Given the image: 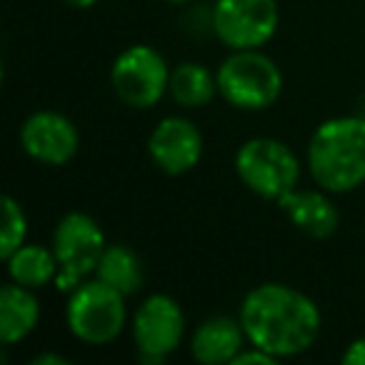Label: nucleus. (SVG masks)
<instances>
[{"instance_id":"nucleus-1","label":"nucleus","mask_w":365,"mask_h":365,"mask_svg":"<svg viewBox=\"0 0 365 365\" xmlns=\"http://www.w3.org/2000/svg\"><path fill=\"white\" fill-rule=\"evenodd\" d=\"M240 323L250 345L280 360L313 348L323 318L305 293L283 283H263L243 298Z\"/></svg>"},{"instance_id":"nucleus-2","label":"nucleus","mask_w":365,"mask_h":365,"mask_svg":"<svg viewBox=\"0 0 365 365\" xmlns=\"http://www.w3.org/2000/svg\"><path fill=\"white\" fill-rule=\"evenodd\" d=\"M313 180L328 193H350L365 182V118L340 115L320 123L308 143Z\"/></svg>"},{"instance_id":"nucleus-3","label":"nucleus","mask_w":365,"mask_h":365,"mask_svg":"<svg viewBox=\"0 0 365 365\" xmlns=\"http://www.w3.org/2000/svg\"><path fill=\"white\" fill-rule=\"evenodd\" d=\"M215 76L220 98L238 110H265L283 93V73L260 48L233 51Z\"/></svg>"},{"instance_id":"nucleus-4","label":"nucleus","mask_w":365,"mask_h":365,"mask_svg":"<svg viewBox=\"0 0 365 365\" xmlns=\"http://www.w3.org/2000/svg\"><path fill=\"white\" fill-rule=\"evenodd\" d=\"M235 173L250 193L278 203L298 185L300 160L278 138H250L235 153Z\"/></svg>"},{"instance_id":"nucleus-5","label":"nucleus","mask_w":365,"mask_h":365,"mask_svg":"<svg viewBox=\"0 0 365 365\" xmlns=\"http://www.w3.org/2000/svg\"><path fill=\"white\" fill-rule=\"evenodd\" d=\"M106 233L98 220L81 210L63 215L53 230V253L58 258L56 285L63 293H73L91 273H96L106 253Z\"/></svg>"},{"instance_id":"nucleus-6","label":"nucleus","mask_w":365,"mask_h":365,"mask_svg":"<svg viewBox=\"0 0 365 365\" xmlns=\"http://www.w3.org/2000/svg\"><path fill=\"white\" fill-rule=\"evenodd\" d=\"M125 295L101 278L83 280L71 293L66 320L81 343L108 345L125 328Z\"/></svg>"},{"instance_id":"nucleus-7","label":"nucleus","mask_w":365,"mask_h":365,"mask_svg":"<svg viewBox=\"0 0 365 365\" xmlns=\"http://www.w3.org/2000/svg\"><path fill=\"white\" fill-rule=\"evenodd\" d=\"M110 83L125 106L145 110L165 96L170 68L153 46H130L113 63Z\"/></svg>"},{"instance_id":"nucleus-8","label":"nucleus","mask_w":365,"mask_h":365,"mask_svg":"<svg viewBox=\"0 0 365 365\" xmlns=\"http://www.w3.org/2000/svg\"><path fill=\"white\" fill-rule=\"evenodd\" d=\"M278 0H215V38L230 51H255L278 31Z\"/></svg>"},{"instance_id":"nucleus-9","label":"nucleus","mask_w":365,"mask_h":365,"mask_svg":"<svg viewBox=\"0 0 365 365\" xmlns=\"http://www.w3.org/2000/svg\"><path fill=\"white\" fill-rule=\"evenodd\" d=\"M182 333H185V315L178 300L165 293L148 295L133 315V343L143 363H163L178 350Z\"/></svg>"},{"instance_id":"nucleus-10","label":"nucleus","mask_w":365,"mask_h":365,"mask_svg":"<svg viewBox=\"0 0 365 365\" xmlns=\"http://www.w3.org/2000/svg\"><path fill=\"white\" fill-rule=\"evenodd\" d=\"M148 155L165 175H185L203 158V133L188 118L168 115L153 128Z\"/></svg>"},{"instance_id":"nucleus-11","label":"nucleus","mask_w":365,"mask_h":365,"mask_svg":"<svg viewBox=\"0 0 365 365\" xmlns=\"http://www.w3.org/2000/svg\"><path fill=\"white\" fill-rule=\"evenodd\" d=\"M21 145L43 165H66L78 155L81 135L71 118L56 110H38L21 125Z\"/></svg>"},{"instance_id":"nucleus-12","label":"nucleus","mask_w":365,"mask_h":365,"mask_svg":"<svg viewBox=\"0 0 365 365\" xmlns=\"http://www.w3.org/2000/svg\"><path fill=\"white\" fill-rule=\"evenodd\" d=\"M248 338L240 318L230 315H210L195 328L190 338V355L203 365H223L233 363L238 353L245 348Z\"/></svg>"},{"instance_id":"nucleus-13","label":"nucleus","mask_w":365,"mask_h":365,"mask_svg":"<svg viewBox=\"0 0 365 365\" xmlns=\"http://www.w3.org/2000/svg\"><path fill=\"white\" fill-rule=\"evenodd\" d=\"M328 193V190H325ZM320 190H290L278 200L288 220L310 238H330L340 225V213L335 203Z\"/></svg>"},{"instance_id":"nucleus-14","label":"nucleus","mask_w":365,"mask_h":365,"mask_svg":"<svg viewBox=\"0 0 365 365\" xmlns=\"http://www.w3.org/2000/svg\"><path fill=\"white\" fill-rule=\"evenodd\" d=\"M38 320H41V303L36 298V290L13 283V280L0 288V340L3 345L26 340L36 330Z\"/></svg>"},{"instance_id":"nucleus-15","label":"nucleus","mask_w":365,"mask_h":365,"mask_svg":"<svg viewBox=\"0 0 365 365\" xmlns=\"http://www.w3.org/2000/svg\"><path fill=\"white\" fill-rule=\"evenodd\" d=\"M8 275L13 283L26 285L31 290L46 288L48 283H56L58 278V258L53 248H43L36 243H23L13 255L6 258Z\"/></svg>"},{"instance_id":"nucleus-16","label":"nucleus","mask_w":365,"mask_h":365,"mask_svg":"<svg viewBox=\"0 0 365 365\" xmlns=\"http://www.w3.org/2000/svg\"><path fill=\"white\" fill-rule=\"evenodd\" d=\"M96 275L103 283H108L110 288H115L118 293L125 295V298L135 295L138 290L143 288V280H145L143 260L138 258L135 250L123 243L108 245L101 263H98V268H96Z\"/></svg>"},{"instance_id":"nucleus-17","label":"nucleus","mask_w":365,"mask_h":365,"mask_svg":"<svg viewBox=\"0 0 365 365\" xmlns=\"http://www.w3.org/2000/svg\"><path fill=\"white\" fill-rule=\"evenodd\" d=\"M168 93L182 108H205L218 93V76L200 63H180L170 71Z\"/></svg>"},{"instance_id":"nucleus-18","label":"nucleus","mask_w":365,"mask_h":365,"mask_svg":"<svg viewBox=\"0 0 365 365\" xmlns=\"http://www.w3.org/2000/svg\"><path fill=\"white\" fill-rule=\"evenodd\" d=\"M26 235H28L26 210L21 208V203L13 195H6L3 198V233H0V255H3V260L26 243Z\"/></svg>"},{"instance_id":"nucleus-19","label":"nucleus","mask_w":365,"mask_h":365,"mask_svg":"<svg viewBox=\"0 0 365 365\" xmlns=\"http://www.w3.org/2000/svg\"><path fill=\"white\" fill-rule=\"evenodd\" d=\"M278 358H273L270 353H265V350L255 348V345H250V348H243L238 353V358L233 360V365H248V363H260V365H270L275 363Z\"/></svg>"},{"instance_id":"nucleus-20","label":"nucleus","mask_w":365,"mask_h":365,"mask_svg":"<svg viewBox=\"0 0 365 365\" xmlns=\"http://www.w3.org/2000/svg\"><path fill=\"white\" fill-rule=\"evenodd\" d=\"M345 365H365V338H358L345 348V353L340 355Z\"/></svg>"},{"instance_id":"nucleus-21","label":"nucleus","mask_w":365,"mask_h":365,"mask_svg":"<svg viewBox=\"0 0 365 365\" xmlns=\"http://www.w3.org/2000/svg\"><path fill=\"white\" fill-rule=\"evenodd\" d=\"M31 365H71V360L58 353H41L31 360Z\"/></svg>"},{"instance_id":"nucleus-22","label":"nucleus","mask_w":365,"mask_h":365,"mask_svg":"<svg viewBox=\"0 0 365 365\" xmlns=\"http://www.w3.org/2000/svg\"><path fill=\"white\" fill-rule=\"evenodd\" d=\"M63 3H68L71 8H78V11H88V8L96 6L98 0H63Z\"/></svg>"},{"instance_id":"nucleus-23","label":"nucleus","mask_w":365,"mask_h":365,"mask_svg":"<svg viewBox=\"0 0 365 365\" xmlns=\"http://www.w3.org/2000/svg\"><path fill=\"white\" fill-rule=\"evenodd\" d=\"M168 3H175V6H182V3H188V0H168Z\"/></svg>"}]
</instances>
